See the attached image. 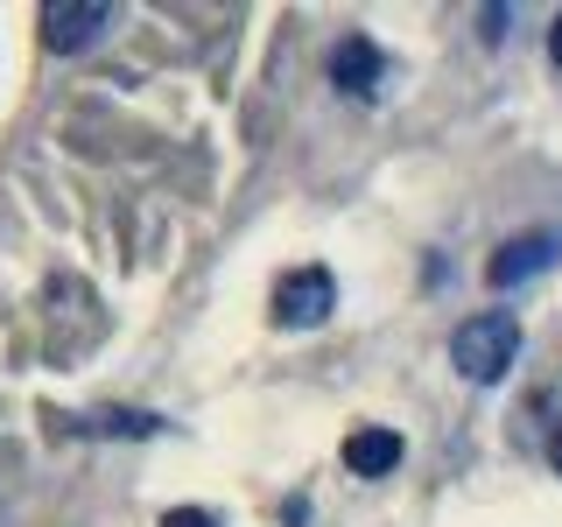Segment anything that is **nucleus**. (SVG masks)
<instances>
[{"mask_svg":"<svg viewBox=\"0 0 562 527\" xmlns=\"http://www.w3.org/2000/svg\"><path fill=\"white\" fill-rule=\"evenodd\" d=\"M562 260V233L549 225V233H520V239H506L499 254L485 260V281L492 289H520V281H535V274H549Z\"/></svg>","mask_w":562,"mask_h":527,"instance_id":"nucleus-4","label":"nucleus"},{"mask_svg":"<svg viewBox=\"0 0 562 527\" xmlns=\"http://www.w3.org/2000/svg\"><path fill=\"white\" fill-rule=\"evenodd\" d=\"M330 310H338V274H330V268L281 274V289H274V324L281 330H316Z\"/></svg>","mask_w":562,"mask_h":527,"instance_id":"nucleus-2","label":"nucleus"},{"mask_svg":"<svg viewBox=\"0 0 562 527\" xmlns=\"http://www.w3.org/2000/svg\"><path fill=\"white\" fill-rule=\"evenodd\" d=\"M549 57H555V70H562V14L549 22Z\"/></svg>","mask_w":562,"mask_h":527,"instance_id":"nucleus-9","label":"nucleus"},{"mask_svg":"<svg viewBox=\"0 0 562 527\" xmlns=\"http://www.w3.org/2000/svg\"><path fill=\"white\" fill-rule=\"evenodd\" d=\"M549 464L562 471V422H555V436H549Z\"/></svg>","mask_w":562,"mask_h":527,"instance_id":"nucleus-10","label":"nucleus"},{"mask_svg":"<svg viewBox=\"0 0 562 527\" xmlns=\"http://www.w3.org/2000/svg\"><path fill=\"white\" fill-rule=\"evenodd\" d=\"M380 78H386V57L366 35H345L338 49H330V85L338 92H351V99H380Z\"/></svg>","mask_w":562,"mask_h":527,"instance_id":"nucleus-5","label":"nucleus"},{"mask_svg":"<svg viewBox=\"0 0 562 527\" xmlns=\"http://www.w3.org/2000/svg\"><path fill=\"white\" fill-rule=\"evenodd\" d=\"M401 450L408 444H401L394 429H351L345 436V471L351 479H386V471L401 464Z\"/></svg>","mask_w":562,"mask_h":527,"instance_id":"nucleus-6","label":"nucleus"},{"mask_svg":"<svg viewBox=\"0 0 562 527\" xmlns=\"http://www.w3.org/2000/svg\"><path fill=\"white\" fill-rule=\"evenodd\" d=\"M162 527H218V520H211L204 506H169V514H162Z\"/></svg>","mask_w":562,"mask_h":527,"instance_id":"nucleus-8","label":"nucleus"},{"mask_svg":"<svg viewBox=\"0 0 562 527\" xmlns=\"http://www.w3.org/2000/svg\"><path fill=\"white\" fill-rule=\"evenodd\" d=\"M514 359H520V316L514 310H479V316H464V324L450 330V366L471 386L506 380Z\"/></svg>","mask_w":562,"mask_h":527,"instance_id":"nucleus-1","label":"nucleus"},{"mask_svg":"<svg viewBox=\"0 0 562 527\" xmlns=\"http://www.w3.org/2000/svg\"><path fill=\"white\" fill-rule=\"evenodd\" d=\"M70 429H78V436H155V429H162V415H148V408H134V415H78V422H70Z\"/></svg>","mask_w":562,"mask_h":527,"instance_id":"nucleus-7","label":"nucleus"},{"mask_svg":"<svg viewBox=\"0 0 562 527\" xmlns=\"http://www.w3.org/2000/svg\"><path fill=\"white\" fill-rule=\"evenodd\" d=\"M113 22H120V8H105V0H49L43 8V43L70 57V49H92Z\"/></svg>","mask_w":562,"mask_h":527,"instance_id":"nucleus-3","label":"nucleus"}]
</instances>
